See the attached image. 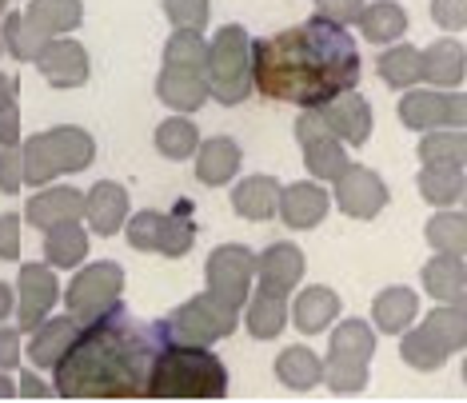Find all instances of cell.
Here are the masks:
<instances>
[{"mask_svg":"<svg viewBox=\"0 0 467 403\" xmlns=\"http://www.w3.org/2000/svg\"><path fill=\"white\" fill-rule=\"evenodd\" d=\"M208 97H216L220 104H244L252 84V36L244 33V25H224L208 45Z\"/></svg>","mask_w":467,"mask_h":403,"instance_id":"obj_5","label":"cell"},{"mask_svg":"<svg viewBox=\"0 0 467 403\" xmlns=\"http://www.w3.org/2000/svg\"><path fill=\"white\" fill-rule=\"evenodd\" d=\"M416 315H420V292L403 288V284L379 292L376 300H371V320H376V327L384 336H403Z\"/></svg>","mask_w":467,"mask_h":403,"instance_id":"obj_20","label":"cell"},{"mask_svg":"<svg viewBox=\"0 0 467 403\" xmlns=\"http://www.w3.org/2000/svg\"><path fill=\"white\" fill-rule=\"evenodd\" d=\"M0 48H5V45H0Z\"/></svg>","mask_w":467,"mask_h":403,"instance_id":"obj_59","label":"cell"},{"mask_svg":"<svg viewBox=\"0 0 467 403\" xmlns=\"http://www.w3.org/2000/svg\"><path fill=\"white\" fill-rule=\"evenodd\" d=\"M0 260H20V216L16 212L0 216Z\"/></svg>","mask_w":467,"mask_h":403,"instance_id":"obj_48","label":"cell"},{"mask_svg":"<svg viewBox=\"0 0 467 403\" xmlns=\"http://www.w3.org/2000/svg\"><path fill=\"white\" fill-rule=\"evenodd\" d=\"M256 275H260V288H272V292H284L288 295L296 284L304 280V252L296 243H272L256 256Z\"/></svg>","mask_w":467,"mask_h":403,"instance_id":"obj_17","label":"cell"},{"mask_svg":"<svg viewBox=\"0 0 467 403\" xmlns=\"http://www.w3.org/2000/svg\"><path fill=\"white\" fill-rule=\"evenodd\" d=\"M240 324V307H232L228 300H220L216 292H200L188 304H180L168 320H161L164 339H176V344H220L236 332Z\"/></svg>","mask_w":467,"mask_h":403,"instance_id":"obj_7","label":"cell"},{"mask_svg":"<svg viewBox=\"0 0 467 403\" xmlns=\"http://www.w3.org/2000/svg\"><path fill=\"white\" fill-rule=\"evenodd\" d=\"M420 192L435 208H451L455 200H460V192H463V168L423 164L420 168Z\"/></svg>","mask_w":467,"mask_h":403,"instance_id":"obj_37","label":"cell"},{"mask_svg":"<svg viewBox=\"0 0 467 403\" xmlns=\"http://www.w3.org/2000/svg\"><path fill=\"white\" fill-rule=\"evenodd\" d=\"M161 232H164V212L144 208L129 220V243L136 252H161Z\"/></svg>","mask_w":467,"mask_h":403,"instance_id":"obj_43","label":"cell"},{"mask_svg":"<svg viewBox=\"0 0 467 403\" xmlns=\"http://www.w3.org/2000/svg\"><path fill=\"white\" fill-rule=\"evenodd\" d=\"M467 288V264L460 256H435L423 264V292L435 295V300H443V304H451L455 295H460Z\"/></svg>","mask_w":467,"mask_h":403,"instance_id":"obj_33","label":"cell"},{"mask_svg":"<svg viewBox=\"0 0 467 403\" xmlns=\"http://www.w3.org/2000/svg\"><path fill=\"white\" fill-rule=\"evenodd\" d=\"M364 5H368V0H316V16L327 20V25L348 28L352 20H359Z\"/></svg>","mask_w":467,"mask_h":403,"instance_id":"obj_45","label":"cell"},{"mask_svg":"<svg viewBox=\"0 0 467 403\" xmlns=\"http://www.w3.org/2000/svg\"><path fill=\"white\" fill-rule=\"evenodd\" d=\"M45 260L52 268H80V260H88V232L77 220L52 224L45 232Z\"/></svg>","mask_w":467,"mask_h":403,"instance_id":"obj_28","label":"cell"},{"mask_svg":"<svg viewBox=\"0 0 467 403\" xmlns=\"http://www.w3.org/2000/svg\"><path fill=\"white\" fill-rule=\"evenodd\" d=\"M164 13L176 25V33H204L208 0H164Z\"/></svg>","mask_w":467,"mask_h":403,"instance_id":"obj_44","label":"cell"},{"mask_svg":"<svg viewBox=\"0 0 467 403\" xmlns=\"http://www.w3.org/2000/svg\"><path fill=\"white\" fill-rule=\"evenodd\" d=\"M240 172V144L232 136H212L196 148V180L200 184H228L232 176Z\"/></svg>","mask_w":467,"mask_h":403,"instance_id":"obj_19","label":"cell"},{"mask_svg":"<svg viewBox=\"0 0 467 403\" xmlns=\"http://www.w3.org/2000/svg\"><path fill=\"white\" fill-rule=\"evenodd\" d=\"M463 384H467V359H463Z\"/></svg>","mask_w":467,"mask_h":403,"instance_id":"obj_57","label":"cell"},{"mask_svg":"<svg viewBox=\"0 0 467 403\" xmlns=\"http://www.w3.org/2000/svg\"><path fill=\"white\" fill-rule=\"evenodd\" d=\"M20 364V332L16 327H0V371H13Z\"/></svg>","mask_w":467,"mask_h":403,"instance_id":"obj_49","label":"cell"},{"mask_svg":"<svg viewBox=\"0 0 467 403\" xmlns=\"http://www.w3.org/2000/svg\"><path fill=\"white\" fill-rule=\"evenodd\" d=\"M196 148H200V129L184 116H172V120H164L156 129V152L168 156V160H188Z\"/></svg>","mask_w":467,"mask_h":403,"instance_id":"obj_40","label":"cell"},{"mask_svg":"<svg viewBox=\"0 0 467 403\" xmlns=\"http://www.w3.org/2000/svg\"><path fill=\"white\" fill-rule=\"evenodd\" d=\"M5 8H8V0H0V13H5Z\"/></svg>","mask_w":467,"mask_h":403,"instance_id":"obj_58","label":"cell"},{"mask_svg":"<svg viewBox=\"0 0 467 403\" xmlns=\"http://www.w3.org/2000/svg\"><path fill=\"white\" fill-rule=\"evenodd\" d=\"M13 307H16V292L8 288L5 280H0V324L8 320V312H13Z\"/></svg>","mask_w":467,"mask_h":403,"instance_id":"obj_52","label":"cell"},{"mask_svg":"<svg viewBox=\"0 0 467 403\" xmlns=\"http://www.w3.org/2000/svg\"><path fill=\"white\" fill-rule=\"evenodd\" d=\"M20 160H25V184L40 188L60 172H84L97 160V140L77 124H60V129L36 132L33 140H25Z\"/></svg>","mask_w":467,"mask_h":403,"instance_id":"obj_4","label":"cell"},{"mask_svg":"<svg viewBox=\"0 0 467 403\" xmlns=\"http://www.w3.org/2000/svg\"><path fill=\"white\" fill-rule=\"evenodd\" d=\"M16 396H25V399H52V396H57V388H48L45 379H36L33 371H25V376H20Z\"/></svg>","mask_w":467,"mask_h":403,"instance_id":"obj_51","label":"cell"},{"mask_svg":"<svg viewBox=\"0 0 467 403\" xmlns=\"http://www.w3.org/2000/svg\"><path fill=\"white\" fill-rule=\"evenodd\" d=\"M60 300V284L52 264H25L16 275V315H20V332L33 336L40 324L48 320V312Z\"/></svg>","mask_w":467,"mask_h":403,"instance_id":"obj_11","label":"cell"},{"mask_svg":"<svg viewBox=\"0 0 467 403\" xmlns=\"http://www.w3.org/2000/svg\"><path fill=\"white\" fill-rule=\"evenodd\" d=\"M164 344L161 324H140L124 304L80 324L68 352L57 359L60 399H140L148 396L152 359Z\"/></svg>","mask_w":467,"mask_h":403,"instance_id":"obj_2","label":"cell"},{"mask_svg":"<svg viewBox=\"0 0 467 403\" xmlns=\"http://www.w3.org/2000/svg\"><path fill=\"white\" fill-rule=\"evenodd\" d=\"M431 20L443 33H463L467 28V0H431Z\"/></svg>","mask_w":467,"mask_h":403,"instance_id":"obj_46","label":"cell"},{"mask_svg":"<svg viewBox=\"0 0 467 403\" xmlns=\"http://www.w3.org/2000/svg\"><path fill=\"white\" fill-rule=\"evenodd\" d=\"M13 396H16V384L5 376V371H0V399H13Z\"/></svg>","mask_w":467,"mask_h":403,"instance_id":"obj_54","label":"cell"},{"mask_svg":"<svg viewBox=\"0 0 467 403\" xmlns=\"http://www.w3.org/2000/svg\"><path fill=\"white\" fill-rule=\"evenodd\" d=\"M52 36H45L40 28L28 20L25 13H8L5 16V28H0V45H5V52L13 60H20V65H28V60H36L40 52H45Z\"/></svg>","mask_w":467,"mask_h":403,"instance_id":"obj_32","label":"cell"},{"mask_svg":"<svg viewBox=\"0 0 467 403\" xmlns=\"http://www.w3.org/2000/svg\"><path fill=\"white\" fill-rule=\"evenodd\" d=\"M420 57H423V80H431L435 88H455L467 77V52L460 40H435Z\"/></svg>","mask_w":467,"mask_h":403,"instance_id":"obj_22","label":"cell"},{"mask_svg":"<svg viewBox=\"0 0 467 403\" xmlns=\"http://www.w3.org/2000/svg\"><path fill=\"white\" fill-rule=\"evenodd\" d=\"M356 25L371 45H396V40L408 33V13H403L396 0H379V5H364Z\"/></svg>","mask_w":467,"mask_h":403,"instance_id":"obj_29","label":"cell"},{"mask_svg":"<svg viewBox=\"0 0 467 403\" xmlns=\"http://www.w3.org/2000/svg\"><path fill=\"white\" fill-rule=\"evenodd\" d=\"M296 140L304 148V168L316 180H336L348 168V144L336 140V132L324 124V116L316 108H304L296 120Z\"/></svg>","mask_w":467,"mask_h":403,"instance_id":"obj_9","label":"cell"},{"mask_svg":"<svg viewBox=\"0 0 467 403\" xmlns=\"http://www.w3.org/2000/svg\"><path fill=\"white\" fill-rule=\"evenodd\" d=\"M232 208L240 212L244 220H272L280 212V184L272 176H248L236 184L232 192Z\"/></svg>","mask_w":467,"mask_h":403,"instance_id":"obj_27","label":"cell"},{"mask_svg":"<svg viewBox=\"0 0 467 403\" xmlns=\"http://www.w3.org/2000/svg\"><path fill=\"white\" fill-rule=\"evenodd\" d=\"M324 116V124L336 132L339 144H352V148H364L368 136H371V124H376V116H371V104L359 97V92H339V97L324 100L320 108H316Z\"/></svg>","mask_w":467,"mask_h":403,"instance_id":"obj_13","label":"cell"},{"mask_svg":"<svg viewBox=\"0 0 467 403\" xmlns=\"http://www.w3.org/2000/svg\"><path fill=\"white\" fill-rule=\"evenodd\" d=\"M25 16L33 20L45 36H65L84 20V5L80 0H28Z\"/></svg>","mask_w":467,"mask_h":403,"instance_id":"obj_31","label":"cell"},{"mask_svg":"<svg viewBox=\"0 0 467 403\" xmlns=\"http://www.w3.org/2000/svg\"><path fill=\"white\" fill-rule=\"evenodd\" d=\"M451 304H455V307H460V312L467 315V292H460V295H455V300H451Z\"/></svg>","mask_w":467,"mask_h":403,"instance_id":"obj_55","label":"cell"},{"mask_svg":"<svg viewBox=\"0 0 467 403\" xmlns=\"http://www.w3.org/2000/svg\"><path fill=\"white\" fill-rule=\"evenodd\" d=\"M36 68L52 88H80L88 84V52H84L80 40H68V36H52L45 52L36 57Z\"/></svg>","mask_w":467,"mask_h":403,"instance_id":"obj_14","label":"cell"},{"mask_svg":"<svg viewBox=\"0 0 467 403\" xmlns=\"http://www.w3.org/2000/svg\"><path fill=\"white\" fill-rule=\"evenodd\" d=\"M228 367L204 344L164 339L148 376V399H224Z\"/></svg>","mask_w":467,"mask_h":403,"instance_id":"obj_3","label":"cell"},{"mask_svg":"<svg viewBox=\"0 0 467 403\" xmlns=\"http://www.w3.org/2000/svg\"><path fill=\"white\" fill-rule=\"evenodd\" d=\"M25 216L33 228H45V232L52 224H65V220H80L84 216V192L80 188H45L40 196L28 200Z\"/></svg>","mask_w":467,"mask_h":403,"instance_id":"obj_18","label":"cell"},{"mask_svg":"<svg viewBox=\"0 0 467 403\" xmlns=\"http://www.w3.org/2000/svg\"><path fill=\"white\" fill-rule=\"evenodd\" d=\"M420 160L423 164L463 168L467 164V132L463 129H431L420 140Z\"/></svg>","mask_w":467,"mask_h":403,"instance_id":"obj_36","label":"cell"},{"mask_svg":"<svg viewBox=\"0 0 467 403\" xmlns=\"http://www.w3.org/2000/svg\"><path fill=\"white\" fill-rule=\"evenodd\" d=\"M156 97L176 112H196L208 100V80L196 72H176V68H161L156 77Z\"/></svg>","mask_w":467,"mask_h":403,"instance_id":"obj_26","label":"cell"},{"mask_svg":"<svg viewBox=\"0 0 467 403\" xmlns=\"http://www.w3.org/2000/svg\"><path fill=\"white\" fill-rule=\"evenodd\" d=\"M423 236L443 256H467V216H460V212H448V208L435 212L428 228H423Z\"/></svg>","mask_w":467,"mask_h":403,"instance_id":"obj_38","label":"cell"},{"mask_svg":"<svg viewBox=\"0 0 467 403\" xmlns=\"http://www.w3.org/2000/svg\"><path fill=\"white\" fill-rule=\"evenodd\" d=\"M400 120L411 132H431V129H448V97L428 88H408L400 100Z\"/></svg>","mask_w":467,"mask_h":403,"instance_id":"obj_24","label":"cell"},{"mask_svg":"<svg viewBox=\"0 0 467 403\" xmlns=\"http://www.w3.org/2000/svg\"><path fill=\"white\" fill-rule=\"evenodd\" d=\"M8 104H16V80L0 72V108H8Z\"/></svg>","mask_w":467,"mask_h":403,"instance_id":"obj_53","label":"cell"},{"mask_svg":"<svg viewBox=\"0 0 467 403\" xmlns=\"http://www.w3.org/2000/svg\"><path fill=\"white\" fill-rule=\"evenodd\" d=\"M336 315H339V295L332 288H324V284H312V288H304L296 295L292 320L304 336H320L324 327L336 324Z\"/></svg>","mask_w":467,"mask_h":403,"instance_id":"obj_21","label":"cell"},{"mask_svg":"<svg viewBox=\"0 0 467 403\" xmlns=\"http://www.w3.org/2000/svg\"><path fill=\"white\" fill-rule=\"evenodd\" d=\"M376 356V332L364 320H348L332 332L327 344V359H324V384L336 396H356L368 388V364Z\"/></svg>","mask_w":467,"mask_h":403,"instance_id":"obj_6","label":"cell"},{"mask_svg":"<svg viewBox=\"0 0 467 403\" xmlns=\"http://www.w3.org/2000/svg\"><path fill=\"white\" fill-rule=\"evenodd\" d=\"M420 327H423V332H428L448 356H451V352H463V347H467V315H463L455 304H440L435 312H428V320H423Z\"/></svg>","mask_w":467,"mask_h":403,"instance_id":"obj_35","label":"cell"},{"mask_svg":"<svg viewBox=\"0 0 467 403\" xmlns=\"http://www.w3.org/2000/svg\"><path fill=\"white\" fill-rule=\"evenodd\" d=\"M120 292H124V268L112 260H97L88 268H80L77 280L65 288V307H68V315L88 324L109 312L112 304H120Z\"/></svg>","mask_w":467,"mask_h":403,"instance_id":"obj_8","label":"cell"},{"mask_svg":"<svg viewBox=\"0 0 467 403\" xmlns=\"http://www.w3.org/2000/svg\"><path fill=\"white\" fill-rule=\"evenodd\" d=\"M400 356H403V364L416 367V371H435V367L448 364V352H443V347L435 344L423 327H416V332H403Z\"/></svg>","mask_w":467,"mask_h":403,"instance_id":"obj_42","label":"cell"},{"mask_svg":"<svg viewBox=\"0 0 467 403\" xmlns=\"http://www.w3.org/2000/svg\"><path fill=\"white\" fill-rule=\"evenodd\" d=\"M252 84L260 97L320 108L359 84V48L348 28L312 16L296 28L252 40Z\"/></svg>","mask_w":467,"mask_h":403,"instance_id":"obj_1","label":"cell"},{"mask_svg":"<svg viewBox=\"0 0 467 403\" xmlns=\"http://www.w3.org/2000/svg\"><path fill=\"white\" fill-rule=\"evenodd\" d=\"M332 184H336V192H332L336 208L352 220H376L388 204V184L364 164H348Z\"/></svg>","mask_w":467,"mask_h":403,"instance_id":"obj_12","label":"cell"},{"mask_svg":"<svg viewBox=\"0 0 467 403\" xmlns=\"http://www.w3.org/2000/svg\"><path fill=\"white\" fill-rule=\"evenodd\" d=\"M275 379L292 391H312L324 379V359L307 347H284L275 356Z\"/></svg>","mask_w":467,"mask_h":403,"instance_id":"obj_30","label":"cell"},{"mask_svg":"<svg viewBox=\"0 0 467 403\" xmlns=\"http://www.w3.org/2000/svg\"><path fill=\"white\" fill-rule=\"evenodd\" d=\"M460 200H463V204H467V176H463V192H460Z\"/></svg>","mask_w":467,"mask_h":403,"instance_id":"obj_56","label":"cell"},{"mask_svg":"<svg viewBox=\"0 0 467 403\" xmlns=\"http://www.w3.org/2000/svg\"><path fill=\"white\" fill-rule=\"evenodd\" d=\"M20 144V108L8 104L0 108V148H16Z\"/></svg>","mask_w":467,"mask_h":403,"instance_id":"obj_50","label":"cell"},{"mask_svg":"<svg viewBox=\"0 0 467 403\" xmlns=\"http://www.w3.org/2000/svg\"><path fill=\"white\" fill-rule=\"evenodd\" d=\"M248 324L252 339H275L288 324V295L284 292H272V288H256V295H248Z\"/></svg>","mask_w":467,"mask_h":403,"instance_id":"obj_23","label":"cell"},{"mask_svg":"<svg viewBox=\"0 0 467 403\" xmlns=\"http://www.w3.org/2000/svg\"><path fill=\"white\" fill-rule=\"evenodd\" d=\"M25 184V160H20V148H0V192L16 196Z\"/></svg>","mask_w":467,"mask_h":403,"instance_id":"obj_47","label":"cell"},{"mask_svg":"<svg viewBox=\"0 0 467 403\" xmlns=\"http://www.w3.org/2000/svg\"><path fill=\"white\" fill-rule=\"evenodd\" d=\"M77 332H80L77 315H57V320H45L33 332V352H28V356H33V364L52 371V367H57V359L68 352V344L77 339Z\"/></svg>","mask_w":467,"mask_h":403,"instance_id":"obj_25","label":"cell"},{"mask_svg":"<svg viewBox=\"0 0 467 403\" xmlns=\"http://www.w3.org/2000/svg\"><path fill=\"white\" fill-rule=\"evenodd\" d=\"M196 243V220H192V204L180 200L172 212H164V232H161V256H184Z\"/></svg>","mask_w":467,"mask_h":403,"instance_id":"obj_39","label":"cell"},{"mask_svg":"<svg viewBox=\"0 0 467 403\" xmlns=\"http://www.w3.org/2000/svg\"><path fill=\"white\" fill-rule=\"evenodd\" d=\"M84 220L97 236H116L129 220V192L112 180H100L88 196H84Z\"/></svg>","mask_w":467,"mask_h":403,"instance_id":"obj_16","label":"cell"},{"mask_svg":"<svg viewBox=\"0 0 467 403\" xmlns=\"http://www.w3.org/2000/svg\"><path fill=\"white\" fill-rule=\"evenodd\" d=\"M376 68H379V80L400 92L416 88L423 80V57H420V48H411V45H391L384 57H379Z\"/></svg>","mask_w":467,"mask_h":403,"instance_id":"obj_34","label":"cell"},{"mask_svg":"<svg viewBox=\"0 0 467 403\" xmlns=\"http://www.w3.org/2000/svg\"><path fill=\"white\" fill-rule=\"evenodd\" d=\"M332 208V196L324 192V184L316 180H300V184L280 188V212L275 216L288 228H316Z\"/></svg>","mask_w":467,"mask_h":403,"instance_id":"obj_15","label":"cell"},{"mask_svg":"<svg viewBox=\"0 0 467 403\" xmlns=\"http://www.w3.org/2000/svg\"><path fill=\"white\" fill-rule=\"evenodd\" d=\"M252 272H256V256L244 243H220L208 256V292H216L220 300H228L232 307H244L252 295Z\"/></svg>","mask_w":467,"mask_h":403,"instance_id":"obj_10","label":"cell"},{"mask_svg":"<svg viewBox=\"0 0 467 403\" xmlns=\"http://www.w3.org/2000/svg\"><path fill=\"white\" fill-rule=\"evenodd\" d=\"M164 68L196 72V77H204V68H208V45L200 40V33H176V36H168V45H164Z\"/></svg>","mask_w":467,"mask_h":403,"instance_id":"obj_41","label":"cell"}]
</instances>
